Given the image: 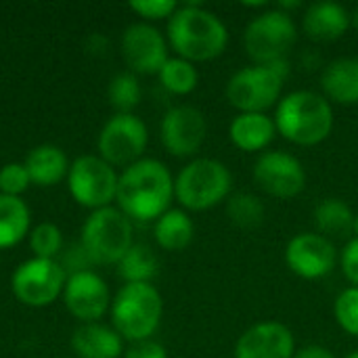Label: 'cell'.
Here are the masks:
<instances>
[{
	"label": "cell",
	"mask_w": 358,
	"mask_h": 358,
	"mask_svg": "<svg viewBox=\"0 0 358 358\" xmlns=\"http://www.w3.org/2000/svg\"><path fill=\"white\" fill-rule=\"evenodd\" d=\"M174 201V176L155 157H143L124 168L117 178V208L134 222H155Z\"/></svg>",
	"instance_id": "obj_1"
},
{
	"label": "cell",
	"mask_w": 358,
	"mask_h": 358,
	"mask_svg": "<svg viewBox=\"0 0 358 358\" xmlns=\"http://www.w3.org/2000/svg\"><path fill=\"white\" fill-rule=\"evenodd\" d=\"M168 46L176 57L191 63L218 59L229 46V27L224 21L201 4H178L166 25Z\"/></svg>",
	"instance_id": "obj_2"
},
{
	"label": "cell",
	"mask_w": 358,
	"mask_h": 358,
	"mask_svg": "<svg viewBox=\"0 0 358 358\" xmlns=\"http://www.w3.org/2000/svg\"><path fill=\"white\" fill-rule=\"evenodd\" d=\"M277 134L298 147H317L331 136L336 117L331 103L315 90H294L275 107Z\"/></svg>",
	"instance_id": "obj_3"
},
{
	"label": "cell",
	"mask_w": 358,
	"mask_h": 358,
	"mask_svg": "<svg viewBox=\"0 0 358 358\" xmlns=\"http://www.w3.org/2000/svg\"><path fill=\"white\" fill-rule=\"evenodd\" d=\"M111 327L130 344L151 340L164 317V298L153 283H124L111 300Z\"/></svg>",
	"instance_id": "obj_4"
},
{
	"label": "cell",
	"mask_w": 358,
	"mask_h": 358,
	"mask_svg": "<svg viewBox=\"0 0 358 358\" xmlns=\"http://www.w3.org/2000/svg\"><path fill=\"white\" fill-rule=\"evenodd\" d=\"M233 174L227 164L214 157H195L174 178V199L182 210L206 212L231 197Z\"/></svg>",
	"instance_id": "obj_5"
},
{
	"label": "cell",
	"mask_w": 358,
	"mask_h": 358,
	"mask_svg": "<svg viewBox=\"0 0 358 358\" xmlns=\"http://www.w3.org/2000/svg\"><path fill=\"white\" fill-rule=\"evenodd\" d=\"M287 76L289 61L241 67L227 82V101L239 113H266L281 101Z\"/></svg>",
	"instance_id": "obj_6"
},
{
	"label": "cell",
	"mask_w": 358,
	"mask_h": 358,
	"mask_svg": "<svg viewBox=\"0 0 358 358\" xmlns=\"http://www.w3.org/2000/svg\"><path fill=\"white\" fill-rule=\"evenodd\" d=\"M80 243L94 266H117L134 245L132 220L117 206L94 210L82 224Z\"/></svg>",
	"instance_id": "obj_7"
},
{
	"label": "cell",
	"mask_w": 358,
	"mask_h": 358,
	"mask_svg": "<svg viewBox=\"0 0 358 358\" xmlns=\"http://www.w3.org/2000/svg\"><path fill=\"white\" fill-rule=\"evenodd\" d=\"M296 40L298 27L294 17L279 8H268L256 15L243 31V46L254 65L287 61V52L294 48Z\"/></svg>",
	"instance_id": "obj_8"
},
{
	"label": "cell",
	"mask_w": 358,
	"mask_h": 358,
	"mask_svg": "<svg viewBox=\"0 0 358 358\" xmlns=\"http://www.w3.org/2000/svg\"><path fill=\"white\" fill-rule=\"evenodd\" d=\"M117 170L99 155H80L71 162L67 187L73 201L90 212L113 206L117 195Z\"/></svg>",
	"instance_id": "obj_9"
},
{
	"label": "cell",
	"mask_w": 358,
	"mask_h": 358,
	"mask_svg": "<svg viewBox=\"0 0 358 358\" xmlns=\"http://www.w3.org/2000/svg\"><path fill=\"white\" fill-rule=\"evenodd\" d=\"M149 145L147 124L134 113H113L101 128L96 138L99 157L113 168H128L143 159Z\"/></svg>",
	"instance_id": "obj_10"
},
{
	"label": "cell",
	"mask_w": 358,
	"mask_h": 358,
	"mask_svg": "<svg viewBox=\"0 0 358 358\" xmlns=\"http://www.w3.org/2000/svg\"><path fill=\"white\" fill-rule=\"evenodd\" d=\"M67 275L57 260L29 258L21 262L10 275L13 296L29 308H44L55 304L65 289Z\"/></svg>",
	"instance_id": "obj_11"
},
{
	"label": "cell",
	"mask_w": 358,
	"mask_h": 358,
	"mask_svg": "<svg viewBox=\"0 0 358 358\" xmlns=\"http://www.w3.org/2000/svg\"><path fill=\"white\" fill-rule=\"evenodd\" d=\"M252 176L260 191L277 199L298 197L308 180L302 162L287 151L260 153L254 162Z\"/></svg>",
	"instance_id": "obj_12"
},
{
	"label": "cell",
	"mask_w": 358,
	"mask_h": 358,
	"mask_svg": "<svg viewBox=\"0 0 358 358\" xmlns=\"http://www.w3.org/2000/svg\"><path fill=\"white\" fill-rule=\"evenodd\" d=\"M285 266L304 281H319L334 273L340 262L331 239L319 233H298L285 245Z\"/></svg>",
	"instance_id": "obj_13"
},
{
	"label": "cell",
	"mask_w": 358,
	"mask_h": 358,
	"mask_svg": "<svg viewBox=\"0 0 358 358\" xmlns=\"http://www.w3.org/2000/svg\"><path fill=\"white\" fill-rule=\"evenodd\" d=\"M159 138L170 155L193 157L208 138V120L203 111L193 105L170 107L162 117Z\"/></svg>",
	"instance_id": "obj_14"
},
{
	"label": "cell",
	"mask_w": 358,
	"mask_h": 358,
	"mask_svg": "<svg viewBox=\"0 0 358 358\" xmlns=\"http://www.w3.org/2000/svg\"><path fill=\"white\" fill-rule=\"evenodd\" d=\"M122 57L132 73L157 76L164 63L170 59L168 40L153 23H132L122 34Z\"/></svg>",
	"instance_id": "obj_15"
},
{
	"label": "cell",
	"mask_w": 358,
	"mask_h": 358,
	"mask_svg": "<svg viewBox=\"0 0 358 358\" xmlns=\"http://www.w3.org/2000/svg\"><path fill=\"white\" fill-rule=\"evenodd\" d=\"M63 304L73 319L82 323H99L111 308V292L107 281L94 271H82L65 281Z\"/></svg>",
	"instance_id": "obj_16"
},
{
	"label": "cell",
	"mask_w": 358,
	"mask_h": 358,
	"mask_svg": "<svg viewBox=\"0 0 358 358\" xmlns=\"http://www.w3.org/2000/svg\"><path fill=\"white\" fill-rule=\"evenodd\" d=\"M235 358H294V331L279 321H260L248 327L235 342Z\"/></svg>",
	"instance_id": "obj_17"
},
{
	"label": "cell",
	"mask_w": 358,
	"mask_h": 358,
	"mask_svg": "<svg viewBox=\"0 0 358 358\" xmlns=\"http://www.w3.org/2000/svg\"><path fill=\"white\" fill-rule=\"evenodd\" d=\"M352 27V19L346 6L321 0L313 2L304 8L302 15V31L313 42H336Z\"/></svg>",
	"instance_id": "obj_18"
},
{
	"label": "cell",
	"mask_w": 358,
	"mask_h": 358,
	"mask_svg": "<svg viewBox=\"0 0 358 358\" xmlns=\"http://www.w3.org/2000/svg\"><path fill=\"white\" fill-rule=\"evenodd\" d=\"M23 164H25L31 185L40 189L61 185L63 180H67V174L71 168L67 153L59 145H52V143H42L34 147L23 159Z\"/></svg>",
	"instance_id": "obj_19"
},
{
	"label": "cell",
	"mask_w": 358,
	"mask_h": 358,
	"mask_svg": "<svg viewBox=\"0 0 358 358\" xmlns=\"http://www.w3.org/2000/svg\"><path fill=\"white\" fill-rule=\"evenodd\" d=\"M71 350L76 358H120L124 357V338L111 327L99 323H82L71 334Z\"/></svg>",
	"instance_id": "obj_20"
},
{
	"label": "cell",
	"mask_w": 358,
	"mask_h": 358,
	"mask_svg": "<svg viewBox=\"0 0 358 358\" xmlns=\"http://www.w3.org/2000/svg\"><path fill=\"white\" fill-rule=\"evenodd\" d=\"M275 136V120L266 113H237L229 124V138L243 153H264Z\"/></svg>",
	"instance_id": "obj_21"
},
{
	"label": "cell",
	"mask_w": 358,
	"mask_h": 358,
	"mask_svg": "<svg viewBox=\"0 0 358 358\" xmlns=\"http://www.w3.org/2000/svg\"><path fill=\"white\" fill-rule=\"evenodd\" d=\"M323 96L344 107L358 105V59L340 57L327 63L321 73Z\"/></svg>",
	"instance_id": "obj_22"
},
{
	"label": "cell",
	"mask_w": 358,
	"mask_h": 358,
	"mask_svg": "<svg viewBox=\"0 0 358 358\" xmlns=\"http://www.w3.org/2000/svg\"><path fill=\"white\" fill-rule=\"evenodd\" d=\"M153 237L166 252H182L195 237V224L182 208H170L153 222Z\"/></svg>",
	"instance_id": "obj_23"
},
{
	"label": "cell",
	"mask_w": 358,
	"mask_h": 358,
	"mask_svg": "<svg viewBox=\"0 0 358 358\" xmlns=\"http://www.w3.org/2000/svg\"><path fill=\"white\" fill-rule=\"evenodd\" d=\"M352 208L338 197H327L315 208V227L317 233L327 239H352L355 224Z\"/></svg>",
	"instance_id": "obj_24"
},
{
	"label": "cell",
	"mask_w": 358,
	"mask_h": 358,
	"mask_svg": "<svg viewBox=\"0 0 358 358\" xmlns=\"http://www.w3.org/2000/svg\"><path fill=\"white\" fill-rule=\"evenodd\" d=\"M31 231V212L21 197L0 195V250L15 248Z\"/></svg>",
	"instance_id": "obj_25"
},
{
	"label": "cell",
	"mask_w": 358,
	"mask_h": 358,
	"mask_svg": "<svg viewBox=\"0 0 358 358\" xmlns=\"http://www.w3.org/2000/svg\"><path fill=\"white\" fill-rule=\"evenodd\" d=\"M157 273L159 260L155 252L145 243H134L117 262V275L124 279V283H151Z\"/></svg>",
	"instance_id": "obj_26"
},
{
	"label": "cell",
	"mask_w": 358,
	"mask_h": 358,
	"mask_svg": "<svg viewBox=\"0 0 358 358\" xmlns=\"http://www.w3.org/2000/svg\"><path fill=\"white\" fill-rule=\"evenodd\" d=\"M157 78H159V84L170 94H176V96L191 94L199 84V71L195 63L180 59V57H170L159 69Z\"/></svg>",
	"instance_id": "obj_27"
},
{
	"label": "cell",
	"mask_w": 358,
	"mask_h": 358,
	"mask_svg": "<svg viewBox=\"0 0 358 358\" xmlns=\"http://www.w3.org/2000/svg\"><path fill=\"white\" fill-rule=\"evenodd\" d=\"M227 216L237 229H258L266 218L262 199L254 193H235L227 199Z\"/></svg>",
	"instance_id": "obj_28"
},
{
	"label": "cell",
	"mask_w": 358,
	"mask_h": 358,
	"mask_svg": "<svg viewBox=\"0 0 358 358\" xmlns=\"http://www.w3.org/2000/svg\"><path fill=\"white\" fill-rule=\"evenodd\" d=\"M107 96L115 113H132L143 96L141 82L132 71H120L109 80Z\"/></svg>",
	"instance_id": "obj_29"
},
{
	"label": "cell",
	"mask_w": 358,
	"mask_h": 358,
	"mask_svg": "<svg viewBox=\"0 0 358 358\" xmlns=\"http://www.w3.org/2000/svg\"><path fill=\"white\" fill-rule=\"evenodd\" d=\"M27 241L34 258H44V260H57L65 248L63 231L55 222H40L31 227Z\"/></svg>",
	"instance_id": "obj_30"
},
{
	"label": "cell",
	"mask_w": 358,
	"mask_h": 358,
	"mask_svg": "<svg viewBox=\"0 0 358 358\" xmlns=\"http://www.w3.org/2000/svg\"><path fill=\"white\" fill-rule=\"evenodd\" d=\"M334 319L342 331L358 338V287H346L334 302Z\"/></svg>",
	"instance_id": "obj_31"
},
{
	"label": "cell",
	"mask_w": 358,
	"mask_h": 358,
	"mask_svg": "<svg viewBox=\"0 0 358 358\" xmlns=\"http://www.w3.org/2000/svg\"><path fill=\"white\" fill-rule=\"evenodd\" d=\"M31 185L23 162H8L0 168V195L21 197Z\"/></svg>",
	"instance_id": "obj_32"
},
{
	"label": "cell",
	"mask_w": 358,
	"mask_h": 358,
	"mask_svg": "<svg viewBox=\"0 0 358 358\" xmlns=\"http://www.w3.org/2000/svg\"><path fill=\"white\" fill-rule=\"evenodd\" d=\"M130 10L136 13L145 23H153V21H168L174 10L178 8V4L174 0H132Z\"/></svg>",
	"instance_id": "obj_33"
},
{
	"label": "cell",
	"mask_w": 358,
	"mask_h": 358,
	"mask_svg": "<svg viewBox=\"0 0 358 358\" xmlns=\"http://www.w3.org/2000/svg\"><path fill=\"white\" fill-rule=\"evenodd\" d=\"M57 262L61 264V268L65 271L67 277L76 275V273H82V271H92V262L86 254V250L82 248V243H71L67 248H63L61 256L57 258Z\"/></svg>",
	"instance_id": "obj_34"
},
{
	"label": "cell",
	"mask_w": 358,
	"mask_h": 358,
	"mask_svg": "<svg viewBox=\"0 0 358 358\" xmlns=\"http://www.w3.org/2000/svg\"><path fill=\"white\" fill-rule=\"evenodd\" d=\"M340 266H342V273H344V277L348 279L350 287H358V239L357 237L348 239V243L344 245L342 256H340Z\"/></svg>",
	"instance_id": "obj_35"
},
{
	"label": "cell",
	"mask_w": 358,
	"mask_h": 358,
	"mask_svg": "<svg viewBox=\"0 0 358 358\" xmlns=\"http://www.w3.org/2000/svg\"><path fill=\"white\" fill-rule=\"evenodd\" d=\"M124 358H170L168 350L155 340L134 342L124 350Z\"/></svg>",
	"instance_id": "obj_36"
},
{
	"label": "cell",
	"mask_w": 358,
	"mask_h": 358,
	"mask_svg": "<svg viewBox=\"0 0 358 358\" xmlns=\"http://www.w3.org/2000/svg\"><path fill=\"white\" fill-rule=\"evenodd\" d=\"M294 358H338L329 348L325 346H319V344H310V346H304L300 350H296V357Z\"/></svg>",
	"instance_id": "obj_37"
},
{
	"label": "cell",
	"mask_w": 358,
	"mask_h": 358,
	"mask_svg": "<svg viewBox=\"0 0 358 358\" xmlns=\"http://www.w3.org/2000/svg\"><path fill=\"white\" fill-rule=\"evenodd\" d=\"M86 48L90 55H96V57H103L109 48V40L103 36V34H92L88 40H86Z\"/></svg>",
	"instance_id": "obj_38"
},
{
	"label": "cell",
	"mask_w": 358,
	"mask_h": 358,
	"mask_svg": "<svg viewBox=\"0 0 358 358\" xmlns=\"http://www.w3.org/2000/svg\"><path fill=\"white\" fill-rule=\"evenodd\" d=\"M352 237L358 239V212L355 214V224H352Z\"/></svg>",
	"instance_id": "obj_39"
},
{
	"label": "cell",
	"mask_w": 358,
	"mask_h": 358,
	"mask_svg": "<svg viewBox=\"0 0 358 358\" xmlns=\"http://www.w3.org/2000/svg\"><path fill=\"white\" fill-rule=\"evenodd\" d=\"M350 19H352V27H357L358 29V8L352 13V15H350Z\"/></svg>",
	"instance_id": "obj_40"
},
{
	"label": "cell",
	"mask_w": 358,
	"mask_h": 358,
	"mask_svg": "<svg viewBox=\"0 0 358 358\" xmlns=\"http://www.w3.org/2000/svg\"><path fill=\"white\" fill-rule=\"evenodd\" d=\"M344 358H358V350H355V352H350L348 357H344Z\"/></svg>",
	"instance_id": "obj_41"
}]
</instances>
